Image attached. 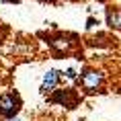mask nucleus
Segmentation results:
<instances>
[{
	"mask_svg": "<svg viewBox=\"0 0 121 121\" xmlns=\"http://www.w3.org/2000/svg\"><path fill=\"white\" fill-rule=\"evenodd\" d=\"M60 78H62V72L60 70H49L45 72L43 76V82H41V95H47V92H53L56 90V86L60 84Z\"/></svg>",
	"mask_w": 121,
	"mask_h": 121,
	"instance_id": "nucleus-4",
	"label": "nucleus"
},
{
	"mask_svg": "<svg viewBox=\"0 0 121 121\" xmlns=\"http://www.w3.org/2000/svg\"><path fill=\"white\" fill-rule=\"evenodd\" d=\"M95 25H96V19H95V17H88V21H86V29H92Z\"/></svg>",
	"mask_w": 121,
	"mask_h": 121,
	"instance_id": "nucleus-8",
	"label": "nucleus"
},
{
	"mask_svg": "<svg viewBox=\"0 0 121 121\" xmlns=\"http://www.w3.org/2000/svg\"><path fill=\"white\" fill-rule=\"evenodd\" d=\"M64 76L68 78V80H76V70H74V68H68Z\"/></svg>",
	"mask_w": 121,
	"mask_h": 121,
	"instance_id": "nucleus-7",
	"label": "nucleus"
},
{
	"mask_svg": "<svg viewBox=\"0 0 121 121\" xmlns=\"http://www.w3.org/2000/svg\"><path fill=\"white\" fill-rule=\"evenodd\" d=\"M72 37H68V35H60V37L51 39V47L56 51H60V53H68V51L72 49V45H74V41H70Z\"/></svg>",
	"mask_w": 121,
	"mask_h": 121,
	"instance_id": "nucleus-5",
	"label": "nucleus"
},
{
	"mask_svg": "<svg viewBox=\"0 0 121 121\" xmlns=\"http://www.w3.org/2000/svg\"><path fill=\"white\" fill-rule=\"evenodd\" d=\"M23 107V101H21V96L17 90H10V92H4V95H0V117H4V119H14L17 113L21 111Z\"/></svg>",
	"mask_w": 121,
	"mask_h": 121,
	"instance_id": "nucleus-1",
	"label": "nucleus"
},
{
	"mask_svg": "<svg viewBox=\"0 0 121 121\" xmlns=\"http://www.w3.org/2000/svg\"><path fill=\"white\" fill-rule=\"evenodd\" d=\"M80 86H82L84 92H96V90L103 86V82H105V76H103V72L99 70H92V68H86V70L80 74Z\"/></svg>",
	"mask_w": 121,
	"mask_h": 121,
	"instance_id": "nucleus-2",
	"label": "nucleus"
},
{
	"mask_svg": "<svg viewBox=\"0 0 121 121\" xmlns=\"http://www.w3.org/2000/svg\"><path fill=\"white\" fill-rule=\"evenodd\" d=\"M10 121H21V119H19V117H14V119H10Z\"/></svg>",
	"mask_w": 121,
	"mask_h": 121,
	"instance_id": "nucleus-9",
	"label": "nucleus"
},
{
	"mask_svg": "<svg viewBox=\"0 0 121 121\" xmlns=\"http://www.w3.org/2000/svg\"><path fill=\"white\" fill-rule=\"evenodd\" d=\"M49 103L53 105H64L66 109H74L78 105V95L74 92V88H57L51 92Z\"/></svg>",
	"mask_w": 121,
	"mask_h": 121,
	"instance_id": "nucleus-3",
	"label": "nucleus"
},
{
	"mask_svg": "<svg viewBox=\"0 0 121 121\" xmlns=\"http://www.w3.org/2000/svg\"><path fill=\"white\" fill-rule=\"evenodd\" d=\"M107 25L111 29H119L121 31V10H117V8H107Z\"/></svg>",
	"mask_w": 121,
	"mask_h": 121,
	"instance_id": "nucleus-6",
	"label": "nucleus"
}]
</instances>
